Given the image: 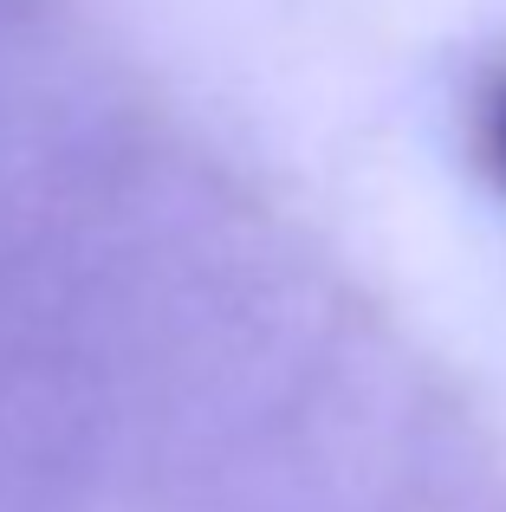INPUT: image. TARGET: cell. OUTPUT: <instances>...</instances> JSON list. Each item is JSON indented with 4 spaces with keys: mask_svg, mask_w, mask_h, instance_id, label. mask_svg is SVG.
I'll return each mask as SVG.
<instances>
[{
    "mask_svg": "<svg viewBox=\"0 0 506 512\" xmlns=\"http://www.w3.org/2000/svg\"><path fill=\"white\" fill-rule=\"evenodd\" d=\"M474 150H481V163L506 188V78H494L481 91V104H474Z\"/></svg>",
    "mask_w": 506,
    "mask_h": 512,
    "instance_id": "1",
    "label": "cell"
}]
</instances>
